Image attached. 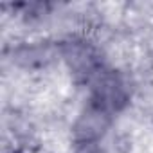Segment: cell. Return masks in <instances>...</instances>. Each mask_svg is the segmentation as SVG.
Returning <instances> with one entry per match:
<instances>
[{"label":"cell","mask_w":153,"mask_h":153,"mask_svg":"<svg viewBox=\"0 0 153 153\" xmlns=\"http://www.w3.org/2000/svg\"><path fill=\"white\" fill-rule=\"evenodd\" d=\"M126 99V87L115 72L101 68L92 78V108H97L110 115L112 112L121 110Z\"/></svg>","instance_id":"obj_1"},{"label":"cell","mask_w":153,"mask_h":153,"mask_svg":"<svg viewBox=\"0 0 153 153\" xmlns=\"http://www.w3.org/2000/svg\"><path fill=\"white\" fill-rule=\"evenodd\" d=\"M65 58H67L70 68L76 74H83L90 79L101 70V65H99V59H97L96 52L85 43L68 45L67 51H65Z\"/></svg>","instance_id":"obj_2"}]
</instances>
